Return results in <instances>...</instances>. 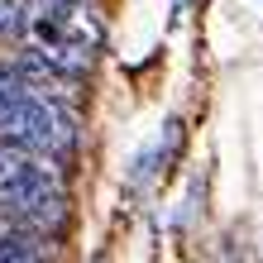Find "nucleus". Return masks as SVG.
<instances>
[{
  "label": "nucleus",
  "mask_w": 263,
  "mask_h": 263,
  "mask_svg": "<svg viewBox=\"0 0 263 263\" xmlns=\"http://www.w3.org/2000/svg\"><path fill=\"white\" fill-rule=\"evenodd\" d=\"M182 153V120H163L158 134H153V144L139 153L134 163V182H148L153 173H167V163H173Z\"/></svg>",
  "instance_id": "1"
},
{
  "label": "nucleus",
  "mask_w": 263,
  "mask_h": 263,
  "mask_svg": "<svg viewBox=\"0 0 263 263\" xmlns=\"http://www.w3.org/2000/svg\"><path fill=\"white\" fill-rule=\"evenodd\" d=\"M24 29H29L24 0H0V39H20Z\"/></svg>",
  "instance_id": "2"
},
{
  "label": "nucleus",
  "mask_w": 263,
  "mask_h": 263,
  "mask_svg": "<svg viewBox=\"0 0 263 263\" xmlns=\"http://www.w3.org/2000/svg\"><path fill=\"white\" fill-rule=\"evenodd\" d=\"M5 167H10V148H0V177H5Z\"/></svg>",
  "instance_id": "3"
}]
</instances>
